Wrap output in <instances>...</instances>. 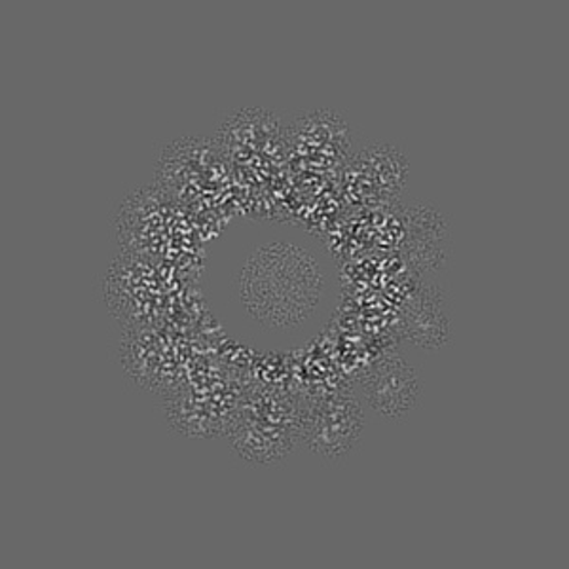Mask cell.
<instances>
[{
	"label": "cell",
	"instance_id": "obj_1",
	"mask_svg": "<svg viewBox=\"0 0 569 569\" xmlns=\"http://www.w3.org/2000/svg\"><path fill=\"white\" fill-rule=\"evenodd\" d=\"M323 289L319 260L291 241L257 247L238 276L241 306L264 330L284 332L308 323Z\"/></svg>",
	"mask_w": 569,
	"mask_h": 569
},
{
	"label": "cell",
	"instance_id": "obj_2",
	"mask_svg": "<svg viewBox=\"0 0 569 569\" xmlns=\"http://www.w3.org/2000/svg\"><path fill=\"white\" fill-rule=\"evenodd\" d=\"M224 437L247 466H278L300 445V402L279 389L249 391L228 416Z\"/></svg>",
	"mask_w": 569,
	"mask_h": 569
},
{
	"label": "cell",
	"instance_id": "obj_3",
	"mask_svg": "<svg viewBox=\"0 0 569 569\" xmlns=\"http://www.w3.org/2000/svg\"><path fill=\"white\" fill-rule=\"evenodd\" d=\"M367 427V410L353 391L335 389L300 402V442L321 460L350 456Z\"/></svg>",
	"mask_w": 569,
	"mask_h": 569
},
{
	"label": "cell",
	"instance_id": "obj_4",
	"mask_svg": "<svg viewBox=\"0 0 569 569\" xmlns=\"http://www.w3.org/2000/svg\"><path fill=\"white\" fill-rule=\"evenodd\" d=\"M423 375L410 357L389 351L361 376L365 405L386 421H405L420 407Z\"/></svg>",
	"mask_w": 569,
	"mask_h": 569
},
{
	"label": "cell",
	"instance_id": "obj_5",
	"mask_svg": "<svg viewBox=\"0 0 569 569\" xmlns=\"http://www.w3.org/2000/svg\"><path fill=\"white\" fill-rule=\"evenodd\" d=\"M405 257L418 278H435L452 252V230L439 209L420 201L402 213Z\"/></svg>",
	"mask_w": 569,
	"mask_h": 569
},
{
	"label": "cell",
	"instance_id": "obj_6",
	"mask_svg": "<svg viewBox=\"0 0 569 569\" xmlns=\"http://www.w3.org/2000/svg\"><path fill=\"white\" fill-rule=\"evenodd\" d=\"M402 337L416 348L439 351L452 340L448 295L435 278H416L401 316Z\"/></svg>",
	"mask_w": 569,
	"mask_h": 569
},
{
	"label": "cell",
	"instance_id": "obj_7",
	"mask_svg": "<svg viewBox=\"0 0 569 569\" xmlns=\"http://www.w3.org/2000/svg\"><path fill=\"white\" fill-rule=\"evenodd\" d=\"M408 156L391 144H370L348 169V194L361 203H383L407 187Z\"/></svg>",
	"mask_w": 569,
	"mask_h": 569
}]
</instances>
